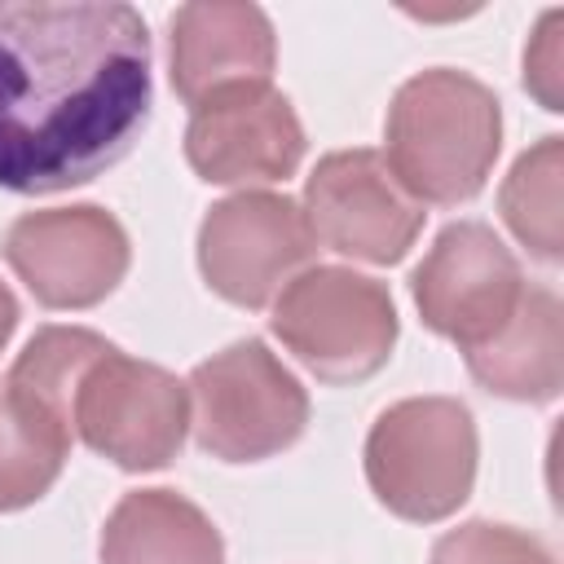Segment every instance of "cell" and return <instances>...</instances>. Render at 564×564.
Here are the masks:
<instances>
[{
    "instance_id": "obj_14",
    "label": "cell",
    "mask_w": 564,
    "mask_h": 564,
    "mask_svg": "<svg viewBox=\"0 0 564 564\" xmlns=\"http://www.w3.org/2000/svg\"><path fill=\"white\" fill-rule=\"evenodd\" d=\"M101 564H225V542L176 489H132L106 516Z\"/></svg>"
},
{
    "instance_id": "obj_20",
    "label": "cell",
    "mask_w": 564,
    "mask_h": 564,
    "mask_svg": "<svg viewBox=\"0 0 564 564\" xmlns=\"http://www.w3.org/2000/svg\"><path fill=\"white\" fill-rule=\"evenodd\" d=\"M13 326H18V300H13V291L0 282V352H4V344H9V335H13Z\"/></svg>"
},
{
    "instance_id": "obj_8",
    "label": "cell",
    "mask_w": 564,
    "mask_h": 564,
    "mask_svg": "<svg viewBox=\"0 0 564 564\" xmlns=\"http://www.w3.org/2000/svg\"><path fill=\"white\" fill-rule=\"evenodd\" d=\"M423 326L463 352L494 339L524 295V278L502 238L480 220L445 225L410 278Z\"/></svg>"
},
{
    "instance_id": "obj_17",
    "label": "cell",
    "mask_w": 564,
    "mask_h": 564,
    "mask_svg": "<svg viewBox=\"0 0 564 564\" xmlns=\"http://www.w3.org/2000/svg\"><path fill=\"white\" fill-rule=\"evenodd\" d=\"M70 449V432L9 397H0V511L31 507L53 489Z\"/></svg>"
},
{
    "instance_id": "obj_5",
    "label": "cell",
    "mask_w": 564,
    "mask_h": 564,
    "mask_svg": "<svg viewBox=\"0 0 564 564\" xmlns=\"http://www.w3.org/2000/svg\"><path fill=\"white\" fill-rule=\"evenodd\" d=\"M273 335L322 383H361L392 357L397 304L383 282L317 264L282 286L273 304Z\"/></svg>"
},
{
    "instance_id": "obj_2",
    "label": "cell",
    "mask_w": 564,
    "mask_h": 564,
    "mask_svg": "<svg viewBox=\"0 0 564 564\" xmlns=\"http://www.w3.org/2000/svg\"><path fill=\"white\" fill-rule=\"evenodd\" d=\"M383 141L388 172L419 207H454L489 181L502 150V110L476 75L432 66L397 88Z\"/></svg>"
},
{
    "instance_id": "obj_13",
    "label": "cell",
    "mask_w": 564,
    "mask_h": 564,
    "mask_svg": "<svg viewBox=\"0 0 564 564\" xmlns=\"http://www.w3.org/2000/svg\"><path fill=\"white\" fill-rule=\"evenodd\" d=\"M471 379L507 401H551L564 383V308L555 291L524 286L507 326L467 348Z\"/></svg>"
},
{
    "instance_id": "obj_11",
    "label": "cell",
    "mask_w": 564,
    "mask_h": 564,
    "mask_svg": "<svg viewBox=\"0 0 564 564\" xmlns=\"http://www.w3.org/2000/svg\"><path fill=\"white\" fill-rule=\"evenodd\" d=\"M185 159L207 185L286 181L304 159V128L273 84H238L194 106Z\"/></svg>"
},
{
    "instance_id": "obj_19",
    "label": "cell",
    "mask_w": 564,
    "mask_h": 564,
    "mask_svg": "<svg viewBox=\"0 0 564 564\" xmlns=\"http://www.w3.org/2000/svg\"><path fill=\"white\" fill-rule=\"evenodd\" d=\"M560 26H564V13L551 9L524 48V84L546 110H560Z\"/></svg>"
},
{
    "instance_id": "obj_4",
    "label": "cell",
    "mask_w": 564,
    "mask_h": 564,
    "mask_svg": "<svg viewBox=\"0 0 564 564\" xmlns=\"http://www.w3.org/2000/svg\"><path fill=\"white\" fill-rule=\"evenodd\" d=\"M185 392L194 405V436L220 463L282 454L308 423V392L260 339H238L194 366Z\"/></svg>"
},
{
    "instance_id": "obj_15",
    "label": "cell",
    "mask_w": 564,
    "mask_h": 564,
    "mask_svg": "<svg viewBox=\"0 0 564 564\" xmlns=\"http://www.w3.org/2000/svg\"><path fill=\"white\" fill-rule=\"evenodd\" d=\"M115 344L84 326H44L18 352L4 379V397L48 423L75 432V392L84 375L110 352Z\"/></svg>"
},
{
    "instance_id": "obj_16",
    "label": "cell",
    "mask_w": 564,
    "mask_h": 564,
    "mask_svg": "<svg viewBox=\"0 0 564 564\" xmlns=\"http://www.w3.org/2000/svg\"><path fill=\"white\" fill-rule=\"evenodd\" d=\"M564 141L560 137H542L533 150H524L498 194L502 220L507 229L529 247V256H538L542 264H555L564 251Z\"/></svg>"
},
{
    "instance_id": "obj_12",
    "label": "cell",
    "mask_w": 564,
    "mask_h": 564,
    "mask_svg": "<svg viewBox=\"0 0 564 564\" xmlns=\"http://www.w3.org/2000/svg\"><path fill=\"white\" fill-rule=\"evenodd\" d=\"M273 57H278V40L264 9L256 4L203 0V4H181L172 13L167 75L189 110L212 93L238 84H269Z\"/></svg>"
},
{
    "instance_id": "obj_1",
    "label": "cell",
    "mask_w": 564,
    "mask_h": 564,
    "mask_svg": "<svg viewBox=\"0 0 564 564\" xmlns=\"http://www.w3.org/2000/svg\"><path fill=\"white\" fill-rule=\"evenodd\" d=\"M145 119L150 31L132 4L0 0V189L88 185Z\"/></svg>"
},
{
    "instance_id": "obj_7",
    "label": "cell",
    "mask_w": 564,
    "mask_h": 564,
    "mask_svg": "<svg viewBox=\"0 0 564 564\" xmlns=\"http://www.w3.org/2000/svg\"><path fill=\"white\" fill-rule=\"evenodd\" d=\"M317 251L304 207L286 194L242 189L216 203L198 229V269L207 286L238 304L264 308Z\"/></svg>"
},
{
    "instance_id": "obj_18",
    "label": "cell",
    "mask_w": 564,
    "mask_h": 564,
    "mask_svg": "<svg viewBox=\"0 0 564 564\" xmlns=\"http://www.w3.org/2000/svg\"><path fill=\"white\" fill-rule=\"evenodd\" d=\"M432 564H551V551L524 529L467 520L432 546Z\"/></svg>"
},
{
    "instance_id": "obj_3",
    "label": "cell",
    "mask_w": 564,
    "mask_h": 564,
    "mask_svg": "<svg viewBox=\"0 0 564 564\" xmlns=\"http://www.w3.org/2000/svg\"><path fill=\"white\" fill-rule=\"evenodd\" d=\"M375 498L414 524L454 516L476 480V423L458 397H405L366 436Z\"/></svg>"
},
{
    "instance_id": "obj_10",
    "label": "cell",
    "mask_w": 564,
    "mask_h": 564,
    "mask_svg": "<svg viewBox=\"0 0 564 564\" xmlns=\"http://www.w3.org/2000/svg\"><path fill=\"white\" fill-rule=\"evenodd\" d=\"M304 220L313 238L339 256L397 264L423 229V207L397 185L379 150H339L313 167Z\"/></svg>"
},
{
    "instance_id": "obj_6",
    "label": "cell",
    "mask_w": 564,
    "mask_h": 564,
    "mask_svg": "<svg viewBox=\"0 0 564 564\" xmlns=\"http://www.w3.org/2000/svg\"><path fill=\"white\" fill-rule=\"evenodd\" d=\"M189 392L154 361L110 348L75 392V432L123 471H159L181 454Z\"/></svg>"
},
{
    "instance_id": "obj_9",
    "label": "cell",
    "mask_w": 564,
    "mask_h": 564,
    "mask_svg": "<svg viewBox=\"0 0 564 564\" xmlns=\"http://www.w3.org/2000/svg\"><path fill=\"white\" fill-rule=\"evenodd\" d=\"M4 260L44 308H93L128 273V234L88 203L26 212L4 234Z\"/></svg>"
}]
</instances>
